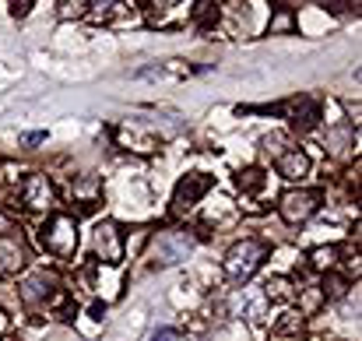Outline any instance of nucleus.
<instances>
[{"label": "nucleus", "mask_w": 362, "mask_h": 341, "mask_svg": "<svg viewBox=\"0 0 362 341\" xmlns=\"http://www.w3.org/2000/svg\"><path fill=\"white\" fill-rule=\"evenodd\" d=\"M334 257H338V250H334V246H320V250H313V253H310V260H313V267H317V271L334 267Z\"/></svg>", "instance_id": "obj_18"}, {"label": "nucleus", "mask_w": 362, "mask_h": 341, "mask_svg": "<svg viewBox=\"0 0 362 341\" xmlns=\"http://www.w3.org/2000/svg\"><path fill=\"white\" fill-rule=\"evenodd\" d=\"M151 341H180V335H176L173 328H158V331L151 335Z\"/></svg>", "instance_id": "obj_24"}, {"label": "nucleus", "mask_w": 362, "mask_h": 341, "mask_svg": "<svg viewBox=\"0 0 362 341\" xmlns=\"http://www.w3.org/2000/svg\"><path fill=\"white\" fill-rule=\"evenodd\" d=\"M278 212L288 226H299L320 212V190H288V194H281Z\"/></svg>", "instance_id": "obj_5"}, {"label": "nucleus", "mask_w": 362, "mask_h": 341, "mask_svg": "<svg viewBox=\"0 0 362 341\" xmlns=\"http://www.w3.org/2000/svg\"><path fill=\"white\" fill-rule=\"evenodd\" d=\"M260 187H264V173H260V169H246V173H240V190L257 194Z\"/></svg>", "instance_id": "obj_19"}, {"label": "nucleus", "mask_w": 362, "mask_h": 341, "mask_svg": "<svg viewBox=\"0 0 362 341\" xmlns=\"http://www.w3.org/2000/svg\"><path fill=\"white\" fill-rule=\"evenodd\" d=\"M264 299H271V303H288V299H296V292H292V282L288 278H271L267 285H264Z\"/></svg>", "instance_id": "obj_15"}, {"label": "nucleus", "mask_w": 362, "mask_h": 341, "mask_svg": "<svg viewBox=\"0 0 362 341\" xmlns=\"http://www.w3.org/2000/svg\"><path fill=\"white\" fill-rule=\"evenodd\" d=\"M28 11H32V0H14V4H11V14H14V18H25Z\"/></svg>", "instance_id": "obj_23"}, {"label": "nucleus", "mask_w": 362, "mask_h": 341, "mask_svg": "<svg viewBox=\"0 0 362 341\" xmlns=\"http://www.w3.org/2000/svg\"><path fill=\"white\" fill-rule=\"evenodd\" d=\"M25 260H28V250H25L21 236H18V232L0 236V274H14V271H21Z\"/></svg>", "instance_id": "obj_11"}, {"label": "nucleus", "mask_w": 362, "mask_h": 341, "mask_svg": "<svg viewBox=\"0 0 362 341\" xmlns=\"http://www.w3.org/2000/svg\"><path fill=\"white\" fill-rule=\"evenodd\" d=\"M18 197H21V204L28 208V212H53V183H49V176H42V173H28L25 180H21V187H18Z\"/></svg>", "instance_id": "obj_6"}, {"label": "nucleus", "mask_w": 362, "mask_h": 341, "mask_svg": "<svg viewBox=\"0 0 362 341\" xmlns=\"http://www.w3.org/2000/svg\"><path fill=\"white\" fill-rule=\"evenodd\" d=\"M264 257H267V243H264V239L246 236L240 243H233L229 253H226V274H229V282H233V285L250 282V278L257 274V267L264 264Z\"/></svg>", "instance_id": "obj_2"}, {"label": "nucleus", "mask_w": 362, "mask_h": 341, "mask_svg": "<svg viewBox=\"0 0 362 341\" xmlns=\"http://www.w3.org/2000/svg\"><path fill=\"white\" fill-rule=\"evenodd\" d=\"M92 246H95V257H99L103 264H110V267L123 260V236L113 222H99V226H95Z\"/></svg>", "instance_id": "obj_9"}, {"label": "nucleus", "mask_w": 362, "mask_h": 341, "mask_svg": "<svg viewBox=\"0 0 362 341\" xmlns=\"http://www.w3.org/2000/svg\"><path fill=\"white\" fill-rule=\"evenodd\" d=\"M260 144H264V151H267V155H274V158H281V155H285V148H281V144H285V137H278V134L264 137Z\"/></svg>", "instance_id": "obj_21"}, {"label": "nucleus", "mask_w": 362, "mask_h": 341, "mask_svg": "<svg viewBox=\"0 0 362 341\" xmlns=\"http://www.w3.org/2000/svg\"><path fill=\"white\" fill-rule=\"evenodd\" d=\"M148 7V21L158 28H169L183 18H190V4H144Z\"/></svg>", "instance_id": "obj_12"}, {"label": "nucleus", "mask_w": 362, "mask_h": 341, "mask_svg": "<svg viewBox=\"0 0 362 341\" xmlns=\"http://www.w3.org/2000/svg\"><path fill=\"white\" fill-rule=\"evenodd\" d=\"M303 338V317L299 313H285L274 320L271 328V341H299Z\"/></svg>", "instance_id": "obj_14"}, {"label": "nucleus", "mask_w": 362, "mask_h": 341, "mask_svg": "<svg viewBox=\"0 0 362 341\" xmlns=\"http://www.w3.org/2000/svg\"><path fill=\"white\" fill-rule=\"evenodd\" d=\"M190 250H194V236L187 229H162L148 243V260L155 267H176L190 257Z\"/></svg>", "instance_id": "obj_1"}, {"label": "nucleus", "mask_w": 362, "mask_h": 341, "mask_svg": "<svg viewBox=\"0 0 362 341\" xmlns=\"http://www.w3.org/2000/svg\"><path fill=\"white\" fill-rule=\"evenodd\" d=\"M4 328H7V317H4V310H0V331H4Z\"/></svg>", "instance_id": "obj_26"}, {"label": "nucleus", "mask_w": 362, "mask_h": 341, "mask_svg": "<svg viewBox=\"0 0 362 341\" xmlns=\"http://www.w3.org/2000/svg\"><path fill=\"white\" fill-rule=\"evenodd\" d=\"M39 239H42V246L53 257H74V250H78V222L71 215H64V212H53L46 219L42 232H39Z\"/></svg>", "instance_id": "obj_3"}, {"label": "nucleus", "mask_w": 362, "mask_h": 341, "mask_svg": "<svg viewBox=\"0 0 362 341\" xmlns=\"http://www.w3.org/2000/svg\"><path fill=\"white\" fill-rule=\"evenodd\" d=\"M88 7H92V4L74 0V4H60V14H64V18H81V14H88Z\"/></svg>", "instance_id": "obj_20"}, {"label": "nucleus", "mask_w": 362, "mask_h": 341, "mask_svg": "<svg viewBox=\"0 0 362 341\" xmlns=\"http://www.w3.org/2000/svg\"><path fill=\"white\" fill-rule=\"evenodd\" d=\"M211 187H215V180H211L208 173H190V176H183V180L176 183V190H173V212L183 215V212L197 208L201 197L211 194Z\"/></svg>", "instance_id": "obj_4"}, {"label": "nucleus", "mask_w": 362, "mask_h": 341, "mask_svg": "<svg viewBox=\"0 0 362 341\" xmlns=\"http://www.w3.org/2000/svg\"><path fill=\"white\" fill-rule=\"evenodd\" d=\"M278 173L285 176V180H303L306 173H310V158H306V151H299V148H288L281 158H278Z\"/></svg>", "instance_id": "obj_13"}, {"label": "nucleus", "mask_w": 362, "mask_h": 341, "mask_svg": "<svg viewBox=\"0 0 362 341\" xmlns=\"http://www.w3.org/2000/svg\"><path fill=\"white\" fill-rule=\"evenodd\" d=\"M274 116H285L292 120L296 130H313L320 123V103L310 99V96H299V99H288V103H278L274 106Z\"/></svg>", "instance_id": "obj_7"}, {"label": "nucleus", "mask_w": 362, "mask_h": 341, "mask_svg": "<svg viewBox=\"0 0 362 341\" xmlns=\"http://www.w3.org/2000/svg\"><path fill=\"white\" fill-rule=\"evenodd\" d=\"M296 296H299V317H306V313H317V310H320V303H324V292H320V285L299 289Z\"/></svg>", "instance_id": "obj_16"}, {"label": "nucleus", "mask_w": 362, "mask_h": 341, "mask_svg": "<svg viewBox=\"0 0 362 341\" xmlns=\"http://www.w3.org/2000/svg\"><path fill=\"white\" fill-rule=\"evenodd\" d=\"M99 194H103V183H99V176H92V173L71 176V183H67V197H71L74 204H81L85 212L99 204Z\"/></svg>", "instance_id": "obj_10"}, {"label": "nucleus", "mask_w": 362, "mask_h": 341, "mask_svg": "<svg viewBox=\"0 0 362 341\" xmlns=\"http://www.w3.org/2000/svg\"><path fill=\"white\" fill-rule=\"evenodd\" d=\"M42 141H46V134H42V130H35V134H25V137H21V144H25V148H35V144H42Z\"/></svg>", "instance_id": "obj_25"}, {"label": "nucleus", "mask_w": 362, "mask_h": 341, "mask_svg": "<svg viewBox=\"0 0 362 341\" xmlns=\"http://www.w3.org/2000/svg\"><path fill=\"white\" fill-rule=\"evenodd\" d=\"M271 32H292V7L288 4H278V11L271 18Z\"/></svg>", "instance_id": "obj_17"}, {"label": "nucleus", "mask_w": 362, "mask_h": 341, "mask_svg": "<svg viewBox=\"0 0 362 341\" xmlns=\"http://www.w3.org/2000/svg\"><path fill=\"white\" fill-rule=\"evenodd\" d=\"M57 289H60V282H57L53 274H46V271H32V274L21 282V299H25V306L39 310V306H49V303H53Z\"/></svg>", "instance_id": "obj_8"}, {"label": "nucleus", "mask_w": 362, "mask_h": 341, "mask_svg": "<svg viewBox=\"0 0 362 341\" xmlns=\"http://www.w3.org/2000/svg\"><path fill=\"white\" fill-rule=\"evenodd\" d=\"M11 232H14V215L0 208V236H11Z\"/></svg>", "instance_id": "obj_22"}]
</instances>
